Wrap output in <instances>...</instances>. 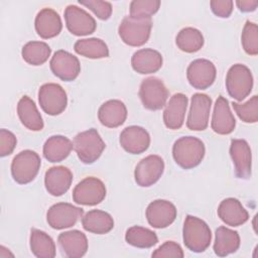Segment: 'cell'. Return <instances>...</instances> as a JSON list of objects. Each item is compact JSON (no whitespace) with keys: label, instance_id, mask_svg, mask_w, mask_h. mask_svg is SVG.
Segmentation results:
<instances>
[{"label":"cell","instance_id":"74e56055","mask_svg":"<svg viewBox=\"0 0 258 258\" xmlns=\"http://www.w3.org/2000/svg\"><path fill=\"white\" fill-rule=\"evenodd\" d=\"M158 0H134L130 3V16L136 18H151L159 9Z\"/></svg>","mask_w":258,"mask_h":258},{"label":"cell","instance_id":"9a60e30c","mask_svg":"<svg viewBox=\"0 0 258 258\" xmlns=\"http://www.w3.org/2000/svg\"><path fill=\"white\" fill-rule=\"evenodd\" d=\"M49 66L53 75L66 82L74 81L81 72V64L78 57L62 49L54 52Z\"/></svg>","mask_w":258,"mask_h":258},{"label":"cell","instance_id":"ab89813d","mask_svg":"<svg viewBox=\"0 0 258 258\" xmlns=\"http://www.w3.org/2000/svg\"><path fill=\"white\" fill-rule=\"evenodd\" d=\"M184 254L181 247L173 241H166L152 253V257H157V258H163V257L182 258Z\"/></svg>","mask_w":258,"mask_h":258},{"label":"cell","instance_id":"2e32d148","mask_svg":"<svg viewBox=\"0 0 258 258\" xmlns=\"http://www.w3.org/2000/svg\"><path fill=\"white\" fill-rule=\"evenodd\" d=\"M146 218L149 225L156 229L166 228L176 218L175 206L166 200H155L146 209Z\"/></svg>","mask_w":258,"mask_h":258},{"label":"cell","instance_id":"f1b7e54d","mask_svg":"<svg viewBox=\"0 0 258 258\" xmlns=\"http://www.w3.org/2000/svg\"><path fill=\"white\" fill-rule=\"evenodd\" d=\"M240 247V236L238 232L221 226L216 230L214 252L220 257H225L236 252Z\"/></svg>","mask_w":258,"mask_h":258},{"label":"cell","instance_id":"4dcf8cb0","mask_svg":"<svg viewBox=\"0 0 258 258\" xmlns=\"http://www.w3.org/2000/svg\"><path fill=\"white\" fill-rule=\"evenodd\" d=\"M30 249L38 258H53L55 256V244L50 236L38 229H31Z\"/></svg>","mask_w":258,"mask_h":258},{"label":"cell","instance_id":"277c9868","mask_svg":"<svg viewBox=\"0 0 258 258\" xmlns=\"http://www.w3.org/2000/svg\"><path fill=\"white\" fill-rule=\"evenodd\" d=\"M152 27L151 18L125 17L118 28L119 36L130 46H141L147 42Z\"/></svg>","mask_w":258,"mask_h":258},{"label":"cell","instance_id":"8992f818","mask_svg":"<svg viewBox=\"0 0 258 258\" xmlns=\"http://www.w3.org/2000/svg\"><path fill=\"white\" fill-rule=\"evenodd\" d=\"M253 76L249 68L236 63L232 66L226 77V88L229 95L237 100H244L252 91Z\"/></svg>","mask_w":258,"mask_h":258},{"label":"cell","instance_id":"6da1fadb","mask_svg":"<svg viewBox=\"0 0 258 258\" xmlns=\"http://www.w3.org/2000/svg\"><path fill=\"white\" fill-rule=\"evenodd\" d=\"M205 151L203 141L194 136L180 137L172 147L174 161L183 169L198 166L205 156Z\"/></svg>","mask_w":258,"mask_h":258},{"label":"cell","instance_id":"5b68a950","mask_svg":"<svg viewBox=\"0 0 258 258\" xmlns=\"http://www.w3.org/2000/svg\"><path fill=\"white\" fill-rule=\"evenodd\" d=\"M41 165L39 155L32 150L19 152L12 160L11 174L13 179L19 184L31 182L37 175Z\"/></svg>","mask_w":258,"mask_h":258},{"label":"cell","instance_id":"83f0119b","mask_svg":"<svg viewBox=\"0 0 258 258\" xmlns=\"http://www.w3.org/2000/svg\"><path fill=\"white\" fill-rule=\"evenodd\" d=\"M17 113L21 123L31 131L43 129V121L35 103L27 96H23L17 105Z\"/></svg>","mask_w":258,"mask_h":258},{"label":"cell","instance_id":"836d02e7","mask_svg":"<svg viewBox=\"0 0 258 258\" xmlns=\"http://www.w3.org/2000/svg\"><path fill=\"white\" fill-rule=\"evenodd\" d=\"M51 52L49 45L43 41H29L22 47L23 59L32 66H40L44 63Z\"/></svg>","mask_w":258,"mask_h":258},{"label":"cell","instance_id":"5bb4252c","mask_svg":"<svg viewBox=\"0 0 258 258\" xmlns=\"http://www.w3.org/2000/svg\"><path fill=\"white\" fill-rule=\"evenodd\" d=\"M215 64L205 58L195 59L189 63L186 70L188 83L198 90H206L213 85L216 79Z\"/></svg>","mask_w":258,"mask_h":258},{"label":"cell","instance_id":"f35d334b","mask_svg":"<svg viewBox=\"0 0 258 258\" xmlns=\"http://www.w3.org/2000/svg\"><path fill=\"white\" fill-rule=\"evenodd\" d=\"M81 5H84L88 7L90 10H92L95 15L102 19L107 20L110 18L112 14V5L110 2L107 1H100V0H87V1H79Z\"/></svg>","mask_w":258,"mask_h":258},{"label":"cell","instance_id":"9c48e42d","mask_svg":"<svg viewBox=\"0 0 258 258\" xmlns=\"http://www.w3.org/2000/svg\"><path fill=\"white\" fill-rule=\"evenodd\" d=\"M38 102L43 112L55 116L62 113L67 108L68 97L61 86L54 83H48L39 88Z\"/></svg>","mask_w":258,"mask_h":258},{"label":"cell","instance_id":"7a4b0ae2","mask_svg":"<svg viewBox=\"0 0 258 258\" xmlns=\"http://www.w3.org/2000/svg\"><path fill=\"white\" fill-rule=\"evenodd\" d=\"M182 234L185 247L192 252H204L211 244L212 233L210 227L206 222L197 217L186 216Z\"/></svg>","mask_w":258,"mask_h":258},{"label":"cell","instance_id":"cb8c5ba5","mask_svg":"<svg viewBox=\"0 0 258 258\" xmlns=\"http://www.w3.org/2000/svg\"><path fill=\"white\" fill-rule=\"evenodd\" d=\"M34 25L37 34L44 39L58 35L62 28L58 13L51 8L41 9L35 17Z\"/></svg>","mask_w":258,"mask_h":258},{"label":"cell","instance_id":"e0dca14e","mask_svg":"<svg viewBox=\"0 0 258 258\" xmlns=\"http://www.w3.org/2000/svg\"><path fill=\"white\" fill-rule=\"evenodd\" d=\"M230 155L235 166V173L239 178L247 179L251 176L252 154L247 141L243 139H232Z\"/></svg>","mask_w":258,"mask_h":258},{"label":"cell","instance_id":"7c38bea8","mask_svg":"<svg viewBox=\"0 0 258 258\" xmlns=\"http://www.w3.org/2000/svg\"><path fill=\"white\" fill-rule=\"evenodd\" d=\"M164 170L163 159L155 154L141 159L135 167L134 177L138 185L147 187L153 185L162 175Z\"/></svg>","mask_w":258,"mask_h":258},{"label":"cell","instance_id":"ba28073f","mask_svg":"<svg viewBox=\"0 0 258 258\" xmlns=\"http://www.w3.org/2000/svg\"><path fill=\"white\" fill-rule=\"evenodd\" d=\"M106 197V186L97 177L89 176L80 181L73 190V200L78 205L96 206Z\"/></svg>","mask_w":258,"mask_h":258},{"label":"cell","instance_id":"8fae6325","mask_svg":"<svg viewBox=\"0 0 258 258\" xmlns=\"http://www.w3.org/2000/svg\"><path fill=\"white\" fill-rule=\"evenodd\" d=\"M211 106L212 99L208 95L201 93L192 95L190 109L186 120V126L189 130L203 131L207 129Z\"/></svg>","mask_w":258,"mask_h":258},{"label":"cell","instance_id":"ffe728a7","mask_svg":"<svg viewBox=\"0 0 258 258\" xmlns=\"http://www.w3.org/2000/svg\"><path fill=\"white\" fill-rule=\"evenodd\" d=\"M73 181V173L66 166L50 167L44 176V185L48 194L59 197L66 194Z\"/></svg>","mask_w":258,"mask_h":258},{"label":"cell","instance_id":"b9f144b4","mask_svg":"<svg viewBox=\"0 0 258 258\" xmlns=\"http://www.w3.org/2000/svg\"><path fill=\"white\" fill-rule=\"evenodd\" d=\"M210 5L214 14L222 18H228L233 11V1L231 0H215L211 1Z\"/></svg>","mask_w":258,"mask_h":258},{"label":"cell","instance_id":"d6a6232c","mask_svg":"<svg viewBox=\"0 0 258 258\" xmlns=\"http://www.w3.org/2000/svg\"><path fill=\"white\" fill-rule=\"evenodd\" d=\"M177 47L184 52H196L204 45V36L202 32L194 27L182 28L176 35Z\"/></svg>","mask_w":258,"mask_h":258},{"label":"cell","instance_id":"e575fe53","mask_svg":"<svg viewBox=\"0 0 258 258\" xmlns=\"http://www.w3.org/2000/svg\"><path fill=\"white\" fill-rule=\"evenodd\" d=\"M125 240L129 245L137 248H150L158 242L157 235L153 231L139 226L129 228L126 231Z\"/></svg>","mask_w":258,"mask_h":258},{"label":"cell","instance_id":"7bdbcfd3","mask_svg":"<svg viewBox=\"0 0 258 258\" xmlns=\"http://www.w3.org/2000/svg\"><path fill=\"white\" fill-rule=\"evenodd\" d=\"M236 5L242 12H252L254 11L258 6V1L254 0H239L236 1Z\"/></svg>","mask_w":258,"mask_h":258},{"label":"cell","instance_id":"484cf974","mask_svg":"<svg viewBox=\"0 0 258 258\" xmlns=\"http://www.w3.org/2000/svg\"><path fill=\"white\" fill-rule=\"evenodd\" d=\"M131 64L133 70L139 74H153L161 68L162 56L155 49L142 48L133 53Z\"/></svg>","mask_w":258,"mask_h":258},{"label":"cell","instance_id":"7402d4cb","mask_svg":"<svg viewBox=\"0 0 258 258\" xmlns=\"http://www.w3.org/2000/svg\"><path fill=\"white\" fill-rule=\"evenodd\" d=\"M187 108V97L181 93L174 94L163 112V121L168 129H179L184 121Z\"/></svg>","mask_w":258,"mask_h":258},{"label":"cell","instance_id":"30bf717a","mask_svg":"<svg viewBox=\"0 0 258 258\" xmlns=\"http://www.w3.org/2000/svg\"><path fill=\"white\" fill-rule=\"evenodd\" d=\"M83 214L82 208L69 203H57L48 209L46 221L52 229L61 230L74 226L83 217Z\"/></svg>","mask_w":258,"mask_h":258},{"label":"cell","instance_id":"8d00e7d4","mask_svg":"<svg viewBox=\"0 0 258 258\" xmlns=\"http://www.w3.org/2000/svg\"><path fill=\"white\" fill-rule=\"evenodd\" d=\"M233 108L239 118L246 123H255L258 121V97L255 95L246 103L239 104L233 102Z\"/></svg>","mask_w":258,"mask_h":258},{"label":"cell","instance_id":"ac0fdd59","mask_svg":"<svg viewBox=\"0 0 258 258\" xmlns=\"http://www.w3.org/2000/svg\"><path fill=\"white\" fill-rule=\"evenodd\" d=\"M236 120L232 114L229 102L223 96H219L213 112L211 127L214 132L220 135H227L234 131Z\"/></svg>","mask_w":258,"mask_h":258},{"label":"cell","instance_id":"52a82bcc","mask_svg":"<svg viewBox=\"0 0 258 258\" xmlns=\"http://www.w3.org/2000/svg\"><path fill=\"white\" fill-rule=\"evenodd\" d=\"M139 97L146 109L160 110L167 101L168 91L161 80L150 77L142 81L139 88Z\"/></svg>","mask_w":258,"mask_h":258},{"label":"cell","instance_id":"4fadbf2b","mask_svg":"<svg viewBox=\"0 0 258 258\" xmlns=\"http://www.w3.org/2000/svg\"><path fill=\"white\" fill-rule=\"evenodd\" d=\"M64 19L69 31L77 36L92 34L97 26L94 17L76 5H69L66 8Z\"/></svg>","mask_w":258,"mask_h":258},{"label":"cell","instance_id":"d4e9b609","mask_svg":"<svg viewBox=\"0 0 258 258\" xmlns=\"http://www.w3.org/2000/svg\"><path fill=\"white\" fill-rule=\"evenodd\" d=\"M98 118L101 124L108 128L119 127L127 118V108L120 100H109L100 107Z\"/></svg>","mask_w":258,"mask_h":258},{"label":"cell","instance_id":"d6986e66","mask_svg":"<svg viewBox=\"0 0 258 258\" xmlns=\"http://www.w3.org/2000/svg\"><path fill=\"white\" fill-rule=\"evenodd\" d=\"M120 144L131 154H140L147 150L150 144L148 132L140 126L126 127L120 134Z\"/></svg>","mask_w":258,"mask_h":258},{"label":"cell","instance_id":"3957f363","mask_svg":"<svg viewBox=\"0 0 258 258\" xmlns=\"http://www.w3.org/2000/svg\"><path fill=\"white\" fill-rule=\"evenodd\" d=\"M73 144L79 159L86 164L94 163L106 147L100 134L94 128L77 134Z\"/></svg>","mask_w":258,"mask_h":258},{"label":"cell","instance_id":"603a6c76","mask_svg":"<svg viewBox=\"0 0 258 258\" xmlns=\"http://www.w3.org/2000/svg\"><path fill=\"white\" fill-rule=\"evenodd\" d=\"M218 216L226 225L231 227L241 226L249 219L248 212L234 198H228L221 202L218 208Z\"/></svg>","mask_w":258,"mask_h":258},{"label":"cell","instance_id":"44dd1931","mask_svg":"<svg viewBox=\"0 0 258 258\" xmlns=\"http://www.w3.org/2000/svg\"><path fill=\"white\" fill-rule=\"evenodd\" d=\"M57 242L63 254L69 258L83 257L88 250L87 237L79 230L60 233L58 235Z\"/></svg>","mask_w":258,"mask_h":258},{"label":"cell","instance_id":"1f68e13d","mask_svg":"<svg viewBox=\"0 0 258 258\" xmlns=\"http://www.w3.org/2000/svg\"><path fill=\"white\" fill-rule=\"evenodd\" d=\"M75 51L89 58H103L109 56L107 44L100 38H84L76 41Z\"/></svg>","mask_w":258,"mask_h":258},{"label":"cell","instance_id":"d590c367","mask_svg":"<svg viewBox=\"0 0 258 258\" xmlns=\"http://www.w3.org/2000/svg\"><path fill=\"white\" fill-rule=\"evenodd\" d=\"M242 46L246 53L250 55L258 54V26L257 24L246 21L242 32Z\"/></svg>","mask_w":258,"mask_h":258},{"label":"cell","instance_id":"f546056e","mask_svg":"<svg viewBox=\"0 0 258 258\" xmlns=\"http://www.w3.org/2000/svg\"><path fill=\"white\" fill-rule=\"evenodd\" d=\"M83 228L94 234H106L114 227V220L110 214L101 210L89 211L82 219Z\"/></svg>","mask_w":258,"mask_h":258},{"label":"cell","instance_id":"60d3db41","mask_svg":"<svg viewBox=\"0 0 258 258\" xmlns=\"http://www.w3.org/2000/svg\"><path fill=\"white\" fill-rule=\"evenodd\" d=\"M16 137L15 135L6 130L1 129L0 130V156L4 157L9 154H11L16 146Z\"/></svg>","mask_w":258,"mask_h":258},{"label":"cell","instance_id":"4316f807","mask_svg":"<svg viewBox=\"0 0 258 258\" xmlns=\"http://www.w3.org/2000/svg\"><path fill=\"white\" fill-rule=\"evenodd\" d=\"M73 148L74 144L68 137L54 135L44 142L43 156L49 162H60L70 155Z\"/></svg>","mask_w":258,"mask_h":258}]
</instances>
